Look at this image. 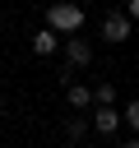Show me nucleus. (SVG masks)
I'll list each match as a JSON object with an SVG mask.
<instances>
[{"mask_svg":"<svg viewBox=\"0 0 139 148\" xmlns=\"http://www.w3.org/2000/svg\"><path fill=\"white\" fill-rule=\"evenodd\" d=\"M56 46H60V32H56V28H42V32L32 37V51H37V56H51Z\"/></svg>","mask_w":139,"mask_h":148,"instance_id":"nucleus-5","label":"nucleus"},{"mask_svg":"<svg viewBox=\"0 0 139 148\" xmlns=\"http://www.w3.org/2000/svg\"><path fill=\"white\" fill-rule=\"evenodd\" d=\"M125 14H130V18L139 23V0H130V5H125Z\"/></svg>","mask_w":139,"mask_h":148,"instance_id":"nucleus-10","label":"nucleus"},{"mask_svg":"<svg viewBox=\"0 0 139 148\" xmlns=\"http://www.w3.org/2000/svg\"><path fill=\"white\" fill-rule=\"evenodd\" d=\"M93 97H97V106H116V88H111V83H97Z\"/></svg>","mask_w":139,"mask_h":148,"instance_id":"nucleus-7","label":"nucleus"},{"mask_svg":"<svg viewBox=\"0 0 139 148\" xmlns=\"http://www.w3.org/2000/svg\"><path fill=\"white\" fill-rule=\"evenodd\" d=\"M46 28H56L60 37H79V28H83V9L70 5V0H56V5L46 9Z\"/></svg>","mask_w":139,"mask_h":148,"instance_id":"nucleus-1","label":"nucleus"},{"mask_svg":"<svg viewBox=\"0 0 139 148\" xmlns=\"http://www.w3.org/2000/svg\"><path fill=\"white\" fill-rule=\"evenodd\" d=\"M120 120H125V116H120L116 106H97V111H93V130H97V134H116Z\"/></svg>","mask_w":139,"mask_h":148,"instance_id":"nucleus-4","label":"nucleus"},{"mask_svg":"<svg viewBox=\"0 0 139 148\" xmlns=\"http://www.w3.org/2000/svg\"><path fill=\"white\" fill-rule=\"evenodd\" d=\"M130 23H134L130 14H107L102 18V37L107 42H130Z\"/></svg>","mask_w":139,"mask_h":148,"instance_id":"nucleus-2","label":"nucleus"},{"mask_svg":"<svg viewBox=\"0 0 139 148\" xmlns=\"http://www.w3.org/2000/svg\"><path fill=\"white\" fill-rule=\"evenodd\" d=\"M65 97H70V106H74V111H88V106L97 102V97H93V88H83V83H70V92H65Z\"/></svg>","mask_w":139,"mask_h":148,"instance_id":"nucleus-6","label":"nucleus"},{"mask_svg":"<svg viewBox=\"0 0 139 148\" xmlns=\"http://www.w3.org/2000/svg\"><path fill=\"white\" fill-rule=\"evenodd\" d=\"M65 134H70V139L79 143V139L88 134V120H83V116H74V120H65Z\"/></svg>","mask_w":139,"mask_h":148,"instance_id":"nucleus-8","label":"nucleus"},{"mask_svg":"<svg viewBox=\"0 0 139 148\" xmlns=\"http://www.w3.org/2000/svg\"><path fill=\"white\" fill-rule=\"evenodd\" d=\"M65 60H70V69H83V65L93 60V46H88L83 37H70V42H65Z\"/></svg>","mask_w":139,"mask_h":148,"instance_id":"nucleus-3","label":"nucleus"},{"mask_svg":"<svg viewBox=\"0 0 139 148\" xmlns=\"http://www.w3.org/2000/svg\"><path fill=\"white\" fill-rule=\"evenodd\" d=\"M125 125L139 134V102H130V106H125Z\"/></svg>","mask_w":139,"mask_h":148,"instance_id":"nucleus-9","label":"nucleus"},{"mask_svg":"<svg viewBox=\"0 0 139 148\" xmlns=\"http://www.w3.org/2000/svg\"><path fill=\"white\" fill-rule=\"evenodd\" d=\"M125 148H139V139H130V143H125Z\"/></svg>","mask_w":139,"mask_h":148,"instance_id":"nucleus-11","label":"nucleus"}]
</instances>
